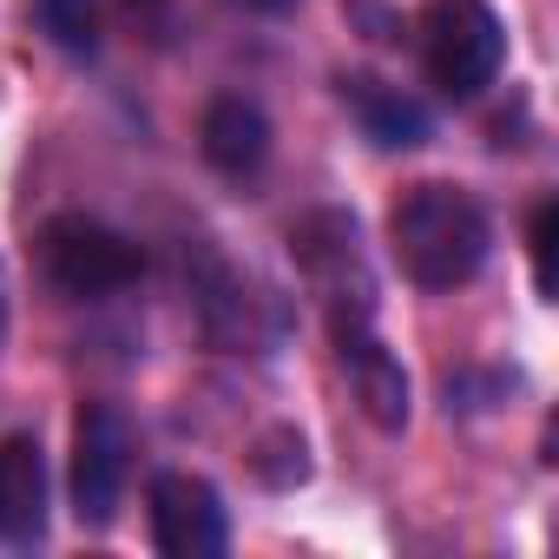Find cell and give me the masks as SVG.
<instances>
[{
  "label": "cell",
  "instance_id": "9a60e30c",
  "mask_svg": "<svg viewBox=\"0 0 559 559\" xmlns=\"http://www.w3.org/2000/svg\"><path fill=\"white\" fill-rule=\"evenodd\" d=\"M126 14L152 27V40H171V0H126Z\"/></svg>",
  "mask_w": 559,
  "mask_h": 559
},
{
  "label": "cell",
  "instance_id": "5b68a950",
  "mask_svg": "<svg viewBox=\"0 0 559 559\" xmlns=\"http://www.w3.org/2000/svg\"><path fill=\"white\" fill-rule=\"evenodd\" d=\"M185 270H191V297H198V317H204V336L224 343V349H270L284 336V310L270 304V290H257L250 276H237L211 243L185 250Z\"/></svg>",
  "mask_w": 559,
  "mask_h": 559
},
{
  "label": "cell",
  "instance_id": "ba28073f",
  "mask_svg": "<svg viewBox=\"0 0 559 559\" xmlns=\"http://www.w3.org/2000/svg\"><path fill=\"white\" fill-rule=\"evenodd\" d=\"M330 343L356 382V402L362 415L382 428V435H402L408 428V369L382 349L376 336V317H330Z\"/></svg>",
  "mask_w": 559,
  "mask_h": 559
},
{
  "label": "cell",
  "instance_id": "7a4b0ae2",
  "mask_svg": "<svg viewBox=\"0 0 559 559\" xmlns=\"http://www.w3.org/2000/svg\"><path fill=\"white\" fill-rule=\"evenodd\" d=\"M421 67L448 99H480L507 67V27L493 14V0H428Z\"/></svg>",
  "mask_w": 559,
  "mask_h": 559
},
{
  "label": "cell",
  "instance_id": "52a82bcc",
  "mask_svg": "<svg viewBox=\"0 0 559 559\" xmlns=\"http://www.w3.org/2000/svg\"><path fill=\"white\" fill-rule=\"evenodd\" d=\"M145 513H152V546L165 559H217L230 546L224 493L204 474H158L145 493Z\"/></svg>",
  "mask_w": 559,
  "mask_h": 559
},
{
  "label": "cell",
  "instance_id": "9c48e42d",
  "mask_svg": "<svg viewBox=\"0 0 559 559\" xmlns=\"http://www.w3.org/2000/svg\"><path fill=\"white\" fill-rule=\"evenodd\" d=\"M336 93H343V106L356 112L362 139H376L382 152H415V145H428V132H435L428 106H421L415 93H402V86L376 80V73H343V80H336Z\"/></svg>",
  "mask_w": 559,
  "mask_h": 559
},
{
  "label": "cell",
  "instance_id": "4fadbf2b",
  "mask_svg": "<svg viewBox=\"0 0 559 559\" xmlns=\"http://www.w3.org/2000/svg\"><path fill=\"white\" fill-rule=\"evenodd\" d=\"M250 467H257V480H263V487L290 493V487H304V480H310V448H304V435H297V428H270V435L257 441Z\"/></svg>",
  "mask_w": 559,
  "mask_h": 559
},
{
  "label": "cell",
  "instance_id": "277c9868",
  "mask_svg": "<svg viewBox=\"0 0 559 559\" xmlns=\"http://www.w3.org/2000/svg\"><path fill=\"white\" fill-rule=\"evenodd\" d=\"M290 257L310 276V290L323 297L330 317H376V276H369L362 224L349 211H310L290 230Z\"/></svg>",
  "mask_w": 559,
  "mask_h": 559
},
{
  "label": "cell",
  "instance_id": "7c38bea8",
  "mask_svg": "<svg viewBox=\"0 0 559 559\" xmlns=\"http://www.w3.org/2000/svg\"><path fill=\"white\" fill-rule=\"evenodd\" d=\"M34 14L60 53H73V60L99 53V8L93 0H34Z\"/></svg>",
  "mask_w": 559,
  "mask_h": 559
},
{
  "label": "cell",
  "instance_id": "8992f818",
  "mask_svg": "<svg viewBox=\"0 0 559 559\" xmlns=\"http://www.w3.org/2000/svg\"><path fill=\"white\" fill-rule=\"evenodd\" d=\"M132 474V428L112 402H80L73 415V513L80 526H112Z\"/></svg>",
  "mask_w": 559,
  "mask_h": 559
},
{
  "label": "cell",
  "instance_id": "30bf717a",
  "mask_svg": "<svg viewBox=\"0 0 559 559\" xmlns=\"http://www.w3.org/2000/svg\"><path fill=\"white\" fill-rule=\"evenodd\" d=\"M47 533V454L34 435L0 441V539L34 546Z\"/></svg>",
  "mask_w": 559,
  "mask_h": 559
},
{
  "label": "cell",
  "instance_id": "5bb4252c",
  "mask_svg": "<svg viewBox=\"0 0 559 559\" xmlns=\"http://www.w3.org/2000/svg\"><path fill=\"white\" fill-rule=\"evenodd\" d=\"M552 224H559V204L539 198L533 204V230H526V250H533V284L539 297H552Z\"/></svg>",
  "mask_w": 559,
  "mask_h": 559
},
{
  "label": "cell",
  "instance_id": "3957f363",
  "mask_svg": "<svg viewBox=\"0 0 559 559\" xmlns=\"http://www.w3.org/2000/svg\"><path fill=\"white\" fill-rule=\"evenodd\" d=\"M40 270H47V284H53L60 297L99 304V297H119V290L139 284L145 257H139V243L119 237L112 224H99V217H86V211H60V217H47V230H40Z\"/></svg>",
  "mask_w": 559,
  "mask_h": 559
},
{
  "label": "cell",
  "instance_id": "e0dca14e",
  "mask_svg": "<svg viewBox=\"0 0 559 559\" xmlns=\"http://www.w3.org/2000/svg\"><path fill=\"white\" fill-rule=\"evenodd\" d=\"M0 349H8V270H0Z\"/></svg>",
  "mask_w": 559,
  "mask_h": 559
},
{
  "label": "cell",
  "instance_id": "2e32d148",
  "mask_svg": "<svg viewBox=\"0 0 559 559\" xmlns=\"http://www.w3.org/2000/svg\"><path fill=\"white\" fill-rule=\"evenodd\" d=\"M237 8H243V14H290L297 0H237Z\"/></svg>",
  "mask_w": 559,
  "mask_h": 559
},
{
  "label": "cell",
  "instance_id": "6da1fadb",
  "mask_svg": "<svg viewBox=\"0 0 559 559\" xmlns=\"http://www.w3.org/2000/svg\"><path fill=\"white\" fill-rule=\"evenodd\" d=\"M389 250L415 290H461L493 250V224L467 185H408L389 211Z\"/></svg>",
  "mask_w": 559,
  "mask_h": 559
},
{
  "label": "cell",
  "instance_id": "8fae6325",
  "mask_svg": "<svg viewBox=\"0 0 559 559\" xmlns=\"http://www.w3.org/2000/svg\"><path fill=\"white\" fill-rule=\"evenodd\" d=\"M198 145H204V158H211L224 178H250V171L270 158V119H263L257 99L224 93V99L204 106V119H198Z\"/></svg>",
  "mask_w": 559,
  "mask_h": 559
}]
</instances>
